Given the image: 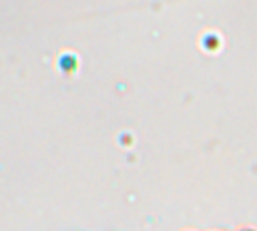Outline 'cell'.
Returning <instances> with one entry per match:
<instances>
[{
    "label": "cell",
    "instance_id": "6da1fadb",
    "mask_svg": "<svg viewBox=\"0 0 257 231\" xmlns=\"http://www.w3.org/2000/svg\"><path fill=\"white\" fill-rule=\"evenodd\" d=\"M239 231H257V229H253V227H245V229H239Z\"/></svg>",
    "mask_w": 257,
    "mask_h": 231
}]
</instances>
